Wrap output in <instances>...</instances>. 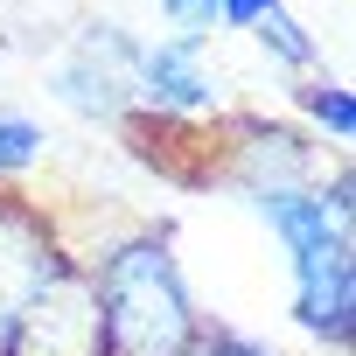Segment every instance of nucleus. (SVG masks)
Wrapping results in <instances>:
<instances>
[{
  "mask_svg": "<svg viewBox=\"0 0 356 356\" xmlns=\"http://www.w3.org/2000/svg\"><path fill=\"white\" fill-rule=\"evenodd\" d=\"M70 238L56 231V217L15 189H0V356H8V335H15V314L29 307V293L70 266Z\"/></svg>",
  "mask_w": 356,
  "mask_h": 356,
  "instance_id": "nucleus-6",
  "label": "nucleus"
},
{
  "mask_svg": "<svg viewBox=\"0 0 356 356\" xmlns=\"http://www.w3.org/2000/svg\"><path fill=\"white\" fill-rule=\"evenodd\" d=\"M189 356H280V349H266V342H252V335H231V328H203Z\"/></svg>",
  "mask_w": 356,
  "mask_h": 356,
  "instance_id": "nucleus-11",
  "label": "nucleus"
},
{
  "mask_svg": "<svg viewBox=\"0 0 356 356\" xmlns=\"http://www.w3.org/2000/svg\"><path fill=\"white\" fill-rule=\"evenodd\" d=\"M252 42H259V49H266L280 70H300V77H314V70H321V42H314V35H307V29H300L286 8H273V15L252 29Z\"/></svg>",
  "mask_w": 356,
  "mask_h": 356,
  "instance_id": "nucleus-9",
  "label": "nucleus"
},
{
  "mask_svg": "<svg viewBox=\"0 0 356 356\" xmlns=\"http://www.w3.org/2000/svg\"><path fill=\"white\" fill-rule=\"evenodd\" d=\"M133 112L140 119H168V126H210L224 119V63L210 35H161L140 42L133 63Z\"/></svg>",
  "mask_w": 356,
  "mask_h": 356,
  "instance_id": "nucleus-3",
  "label": "nucleus"
},
{
  "mask_svg": "<svg viewBox=\"0 0 356 356\" xmlns=\"http://www.w3.org/2000/svg\"><path fill=\"white\" fill-rule=\"evenodd\" d=\"M98 293V321H105V349L112 356H189L196 335L210 328L189 273L175 259L168 231H119L98 252H77Z\"/></svg>",
  "mask_w": 356,
  "mask_h": 356,
  "instance_id": "nucleus-2",
  "label": "nucleus"
},
{
  "mask_svg": "<svg viewBox=\"0 0 356 356\" xmlns=\"http://www.w3.org/2000/svg\"><path fill=\"white\" fill-rule=\"evenodd\" d=\"M349 196H356L349 161L335 175H321V182H307V189L245 196L286 252L293 321L328 349H349V335H356V203Z\"/></svg>",
  "mask_w": 356,
  "mask_h": 356,
  "instance_id": "nucleus-1",
  "label": "nucleus"
},
{
  "mask_svg": "<svg viewBox=\"0 0 356 356\" xmlns=\"http://www.w3.org/2000/svg\"><path fill=\"white\" fill-rule=\"evenodd\" d=\"M8 356H112V349H105V321H98V293H91L84 259L56 266V273L29 293V307L15 314Z\"/></svg>",
  "mask_w": 356,
  "mask_h": 356,
  "instance_id": "nucleus-5",
  "label": "nucleus"
},
{
  "mask_svg": "<svg viewBox=\"0 0 356 356\" xmlns=\"http://www.w3.org/2000/svg\"><path fill=\"white\" fill-rule=\"evenodd\" d=\"M273 8H286V0H224L217 8V29H231V35H252Z\"/></svg>",
  "mask_w": 356,
  "mask_h": 356,
  "instance_id": "nucleus-12",
  "label": "nucleus"
},
{
  "mask_svg": "<svg viewBox=\"0 0 356 356\" xmlns=\"http://www.w3.org/2000/svg\"><path fill=\"white\" fill-rule=\"evenodd\" d=\"M217 8H224V0H161V15H168L175 35H210L217 29Z\"/></svg>",
  "mask_w": 356,
  "mask_h": 356,
  "instance_id": "nucleus-10",
  "label": "nucleus"
},
{
  "mask_svg": "<svg viewBox=\"0 0 356 356\" xmlns=\"http://www.w3.org/2000/svg\"><path fill=\"white\" fill-rule=\"evenodd\" d=\"M42 154H49L42 119H29V112H15V105H0V189L29 182V175L42 168Z\"/></svg>",
  "mask_w": 356,
  "mask_h": 356,
  "instance_id": "nucleus-7",
  "label": "nucleus"
},
{
  "mask_svg": "<svg viewBox=\"0 0 356 356\" xmlns=\"http://www.w3.org/2000/svg\"><path fill=\"white\" fill-rule=\"evenodd\" d=\"M133 63H140V42L119 22H84L49 63V98L63 112L119 133L133 119Z\"/></svg>",
  "mask_w": 356,
  "mask_h": 356,
  "instance_id": "nucleus-4",
  "label": "nucleus"
},
{
  "mask_svg": "<svg viewBox=\"0 0 356 356\" xmlns=\"http://www.w3.org/2000/svg\"><path fill=\"white\" fill-rule=\"evenodd\" d=\"M293 105L314 119V133H321V140H335V147H349V140H356V98H349V84H335V77H300Z\"/></svg>",
  "mask_w": 356,
  "mask_h": 356,
  "instance_id": "nucleus-8",
  "label": "nucleus"
}]
</instances>
